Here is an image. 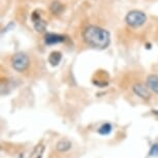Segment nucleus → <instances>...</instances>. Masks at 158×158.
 <instances>
[{
  "mask_svg": "<svg viewBox=\"0 0 158 158\" xmlns=\"http://www.w3.org/2000/svg\"><path fill=\"white\" fill-rule=\"evenodd\" d=\"M132 90L133 92L138 95L139 97H141L143 98V99H149L150 98V92H149L148 90V88L146 87L145 85H143V84H135V85H133V87H132Z\"/></svg>",
  "mask_w": 158,
  "mask_h": 158,
  "instance_id": "20e7f679",
  "label": "nucleus"
},
{
  "mask_svg": "<svg viewBox=\"0 0 158 158\" xmlns=\"http://www.w3.org/2000/svg\"><path fill=\"white\" fill-rule=\"evenodd\" d=\"M44 150H46V147L43 144H38L34 147V149L32 150L30 156L29 158H43Z\"/></svg>",
  "mask_w": 158,
  "mask_h": 158,
  "instance_id": "0eeeda50",
  "label": "nucleus"
},
{
  "mask_svg": "<svg viewBox=\"0 0 158 158\" xmlns=\"http://www.w3.org/2000/svg\"><path fill=\"white\" fill-rule=\"evenodd\" d=\"M83 38L89 46L99 50L106 49L111 43V35L109 31L95 25L87 26L84 29Z\"/></svg>",
  "mask_w": 158,
  "mask_h": 158,
  "instance_id": "f257e3e1",
  "label": "nucleus"
},
{
  "mask_svg": "<svg viewBox=\"0 0 158 158\" xmlns=\"http://www.w3.org/2000/svg\"><path fill=\"white\" fill-rule=\"evenodd\" d=\"M147 87L155 93H158V76L150 74L147 77Z\"/></svg>",
  "mask_w": 158,
  "mask_h": 158,
  "instance_id": "423d86ee",
  "label": "nucleus"
},
{
  "mask_svg": "<svg viewBox=\"0 0 158 158\" xmlns=\"http://www.w3.org/2000/svg\"><path fill=\"white\" fill-rule=\"evenodd\" d=\"M150 155L151 156L158 157V144H155L152 146V148L150 149Z\"/></svg>",
  "mask_w": 158,
  "mask_h": 158,
  "instance_id": "ddd939ff",
  "label": "nucleus"
},
{
  "mask_svg": "<svg viewBox=\"0 0 158 158\" xmlns=\"http://www.w3.org/2000/svg\"><path fill=\"white\" fill-rule=\"evenodd\" d=\"M61 59H62V55L60 52H58V51L52 52L51 55L49 56V62L52 66H57V65L60 63Z\"/></svg>",
  "mask_w": 158,
  "mask_h": 158,
  "instance_id": "1a4fd4ad",
  "label": "nucleus"
},
{
  "mask_svg": "<svg viewBox=\"0 0 158 158\" xmlns=\"http://www.w3.org/2000/svg\"><path fill=\"white\" fill-rule=\"evenodd\" d=\"M111 131H112V126H111V124H109V123L103 124L102 126H101L99 129H98V132H99L100 135H109Z\"/></svg>",
  "mask_w": 158,
  "mask_h": 158,
  "instance_id": "f8f14e48",
  "label": "nucleus"
},
{
  "mask_svg": "<svg viewBox=\"0 0 158 158\" xmlns=\"http://www.w3.org/2000/svg\"><path fill=\"white\" fill-rule=\"evenodd\" d=\"M71 146H73V144H71L70 141H68V139H61L56 145V149L59 152H66L71 148Z\"/></svg>",
  "mask_w": 158,
  "mask_h": 158,
  "instance_id": "6e6552de",
  "label": "nucleus"
},
{
  "mask_svg": "<svg viewBox=\"0 0 158 158\" xmlns=\"http://www.w3.org/2000/svg\"><path fill=\"white\" fill-rule=\"evenodd\" d=\"M65 40V36L60 34H56V33H48L44 37V41L47 44H60L63 43Z\"/></svg>",
  "mask_w": 158,
  "mask_h": 158,
  "instance_id": "39448f33",
  "label": "nucleus"
},
{
  "mask_svg": "<svg viewBox=\"0 0 158 158\" xmlns=\"http://www.w3.org/2000/svg\"><path fill=\"white\" fill-rule=\"evenodd\" d=\"M50 10L54 15H60L62 11L64 10V5L60 3L59 1H54L51 4Z\"/></svg>",
  "mask_w": 158,
  "mask_h": 158,
  "instance_id": "9d476101",
  "label": "nucleus"
},
{
  "mask_svg": "<svg viewBox=\"0 0 158 158\" xmlns=\"http://www.w3.org/2000/svg\"><path fill=\"white\" fill-rule=\"evenodd\" d=\"M147 21V16L141 10H131L125 17V22L131 27H139Z\"/></svg>",
  "mask_w": 158,
  "mask_h": 158,
  "instance_id": "f03ea898",
  "label": "nucleus"
},
{
  "mask_svg": "<svg viewBox=\"0 0 158 158\" xmlns=\"http://www.w3.org/2000/svg\"><path fill=\"white\" fill-rule=\"evenodd\" d=\"M11 65H13L15 70L19 71V73H23L29 66L28 56L24 54V53H17L11 59Z\"/></svg>",
  "mask_w": 158,
  "mask_h": 158,
  "instance_id": "7ed1b4c3",
  "label": "nucleus"
},
{
  "mask_svg": "<svg viewBox=\"0 0 158 158\" xmlns=\"http://www.w3.org/2000/svg\"><path fill=\"white\" fill-rule=\"evenodd\" d=\"M33 25H34V29H35V30H36L37 32H43L44 30H46V28H47V23H46V21L41 20V18H40V19L36 20V21H34V22H33Z\"/></svg>",
  "mask_w": 158,
  "mask_h": 158,
  "instance_id": "9b49d317",
  "label": "nucleus"
}]
</instances>
